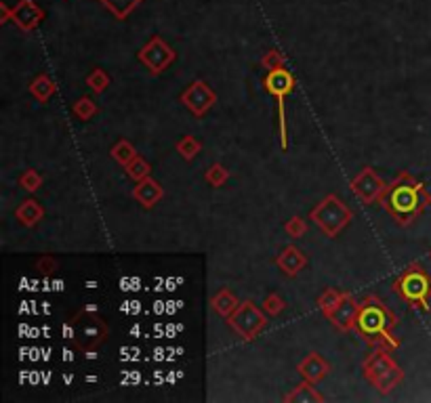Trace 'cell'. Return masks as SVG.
Instances as JSON below:
<instances>
[{
  "mask_svg": "<svg viewBox=\"0 0 431 403\" xmlns=\"http://www.w3.org/2000/svg\"><path fill=\"white\" fill-rule=\"evenodd\" d=\"M11 17H13V9L3 3V5H0V23H9Z\"/></svg>",
  "mask_w": 431,
  "mask_h": 403,
  "instance_id": "836d02e7",
  "label": "cell"
},
{
  "mask_svg": "<svg viewBox=\"0 0 431 403\" xmlns=\"http://www.w3.org/2000/svg\"><path fill=\"white\" fill-rule=\"evenodd\" d=\"M393 292L410 307H417L421 311H429V297H431V277L429 273L419 267L410 265L404 273L398 275L393 281Z\"/></svg>",
  "mask_w": 431,
  "mask_h": 403,
  "instance_id": "8992f818",
  "label": "cell"
},
{
  "mask_svg": "<svg viewBox=\"0 0 431 403\" xmlns=\"http://www.w3.org/2000/svg\"><path fill=\"white\" fill-rule=\"evenodd\" d=\"M137 59L148 67L152 76H160L164 69H168V65L175 63L177 53L170 45H166L160 38V36H152V38L139 49Z\"/></svg>",
  "mask_w": 431,
  "mask_h": 403,
  "instance_id": "9c48e42d",
  "label": "cell"
},
{
  "mask_svg": "<svg viewBox=\"0 0 431 403\" xmlns=\"http://www.w3.org/2000/svg\"><path fill=\"white\" fill-rule=\"evenodd\" d=\"M15 218H17V221H19L23 227H36V225H38V223L43 221V218H45V208H43L41 202H36V200L27 198V200H23V202L17 206Z\"/></svg>",
  "mask_w": 431,
  "mask_h": 403,
  "instance_id": "e0dca14e",
  "label": "cell"
},
{
  "mask_svg": "<svg viewBox=\"0 0 431 403\" xmlns=\"http://www.w3.org/2000/svg\"><path fill=\"white\" fill-rule=\"evenodd\" d=\"M297 372L301 374L303 380L318 384V382H322V380H324V378L329 376V372H331V363H329L324 357H322V355H318V353H309V355L297 365Z\"/></svg>",
  "mask_w": 431,
  "mask_h": 403,
  "instance_id": "5bb4252c",
  "label": "cell"
},
{
  "mask_svg": "<svg viewBox=\"0 0 431 403\" xmlns=\"http://www.w3.org/2000/svg\"><path fill=\"white\" fill-rule=\"evenodd\" d=\"M391 351L385 349H375L362 363L364 378L381 393L387 395L396 389L404 380V372L400 370V365L393 361L389 355Z\"/></svg>",
  "mask_w": 431,
  "mask_h": 403,
  "instance_id": "277c9868",
  "label": "cell"
},
{
  "mask_svg": "<svg viewBox=\"0 0 431 403\" xmlns=\"http://www.w3.org/2000/svg\"><path fill=\"white\" fill-rule=\"evenodd\" d=\"M276 265L278 269L289 275V277H295L299 275L305 267H307V256L303 254V250H299L297 246H286L278 256H276Z\"/></svg>",
  "mask_w": 431,
  "mask_h": 403,
  "instance_id": "9a60e30c",
  "label": "cell"
},
{
  "mask_svg": "<svg viewBox=\"0 0 431 403\" xmlns=\"http://www.w3.org/2000/svg\"><path fill=\"white\" fill-rule=\"evenodd\" d=\"M71 112H74V116H76L78 120L87 122V120H91L93 116H97L99 107H97V103H95L91 97H82V99H78L74 105H71Z\"/></svg>",
  "mask_w": 431,
  "mask_h": 403,
  "instance_id": "d4e9b609",
  "label": "cell"
},
{
  "mask_svg": "<svg viewBox=\"0 0 431 403\" xmlns=\"http://www.w3.org/2000/svg\"><path fill=\"white\" fill-rule=\"evenodd\" d=\"M133 198L143 208H146V210H150V208H154L164 198V189H162V185H160L158 181H154L152 176H148V179H143V181H137V185L133 189Z\"/></svg>",
  "mask_w": 431,
  "mask_h": 403,
  "instance_id": "2e32d148",
  "label": "cell"
},
{
  "mask_svg": "<svg viewBox=\"0 0 431 403\" xmlns=\"http://www.w3.org/2000/svg\"><path fill=\"white\" fill-rule=\"evenodd\" d=\"M309 218L327 238H337L353 218L351 208L335 194L322 198L309 212Z\"/></svg>",
  "mask_w": 431,
  "mask_h": 403,
  "instance_id": "5b68a950",
  "label": "cell"
},
{
  "mask_svg": "<svg viewBox=\"0 0 431 403\" xmlns=\"http://www.w3.org/2000/svg\"><path fill=\"white\" fill-rule=\"evenodd\" d=\"M228 325L242 341H255L267 325V313L259 309L253 301H244L228 317Z\"/></svg>",
  "mask_w": 431,
  "mask_h": 403,
  "instance_id": "ba28073f",
  "label": "cell"
},
{
  "mask_svg": "<svg viewBox=\"0 0 431 403\" xmlns=\"http://www.w3.org/2000/svg\"><path fill=\"white\" fill-rule=\"evenodd\" d=\"M181 103L190 109L196 118H202L204 114H208V109L217 103V93H214L204 80H194L181 93Z\"/></svg>",
  "mask_w": 431,
  "mask_h": 403,
  "instance_id": "8fae6325",
  "label": "cell"
},
{
  "mask_svg": "<svg viewBox=\"0 0 431 403\" xmlns=\"http://www.w3.org/2000/svg\"><path fill=\"white\" fill-rule=\"evenodd\" d=\"M124 170H126L129 179H133V181H143V179H148V176L152 174L150 162H148V160H143L141 156L133 158V160L124 166Z\"/></svg>",
  "mask_w": 431,
  "mask_h": 403,
  "instance_id": "cb8c5ba5",
  "label": "cell"
},
{
  "mask_svg": "<svg viewBox=\"0 0 431 403\" xmlns=\"http://www.w3.org/2000/svg\"><path fill=\"white\" fill-rule=\"evenodd\" d=\"M99 3L107 9V11H110L116 19H126L141 3H143V0H99Z\"/></svg>",
  "mask_w": 431,
  "mask_h": 403,
  "instance_id": "44dd1931",
  "label": "cell"
},
{
  "mask_svg": "<svg viewBox=\"0 0 431 403\" xmlns=\"http://www.w3.org/2000/svg\"><path fill=\"white\" fill-rule=\"evenodd\" d=\"M65 334L69 336V343L78 351L95 353L107 343L110 327H107L105 317L95 305H85L65 325Z\"/></svg>",
  "mask_w": 431,
  "mask_h": 403,
  "instance_id": "3957f363",
  "label": "cell"
},
{
  "mask_svg": "<svg viewBox=\"0 0 431 403\" xmlns=\"http://www.w3.org/2000/svg\"><path fill=\"white\" fill-rule=\"evenodd\" d=\"M341 299H343V292H339V290H335V288H327V290L320 295V299H318V307H320L322 313H327V311L335 309V307L339 305Z\"/></svg>",
  "mask_w": 431,
  "mask_h": 403,
  "instance_id": "f1b7e54d",
  "label": "cell"
},
{
  "mask_svg": "<svg viewBox=\"0 0 431 403\" xmlns=\"http://www.w3.org/2000/svg\"><path fill=\"white\" fill-rule=\"evenodd\" d=\"M398 325V317L387 305H383L377 297H366L360 305L355 319V330L360 332L368 345L375 349L396 351L400 347V341L391 334V330Z\"/></svg>",
  "mask_w": 431,
  "mask_h": 403,
  "instance_id": "7a4b0ae2",
  "label": "cell"
},
{
  "mask_svg": "<svg viewBox=\"0 0 431 403\" xmlns=\"http://www.w3.org/2000/svg\"><path fill=\"white\" fill-rule=\"evenodd\" d=\"M429 256H431V254H429Z\"/></svg>",
  "mask_w": 431,
  "mask_h": 403,
  "instance_id": "e575fe53",
  "label": "cell"
},
{
  "mask_svg": "<svg viewBox=\"0 0 431 403\" xmlns=\"http://www.w3.org/2000/svg\"><path fill=\"white\" fill-rule=\"evenodd\" d=\"M284 401L286 403H320V401H324V395L313 387V382L303 380L297 389H293L289 395H284Z\"/></svg>",
  "mask_w": 431,
  "mask_h": 403,
  "instance_id": "d6986e66",
  "label": "cell"
},
{
  "mask_svg": "<svg viewBox=\"0 0 431 403\" xmlns=\"http://www.w3.org/2000/svg\"><path fill=\"white\" fill-rule=\"evenodd\" d=\"M431 196L423 183H419L410 172H400L387 183L385 192L379 198V204L393 216L398 225H410L417 216L425 212Z\"/></svg>",
  "mask_w": 431,
  "mask_h": 403,
  "instance_id": "6da1fadb",
  "label": "cell"
},
{
  "mask_svg": "<svg viewBox=\"0 0 431 403\" xmlns=\"http://www.w3.org/2000/svg\"><path fill=\"white\" fill-rule=\"evenodd\" d=\"M110 76H107V71L101 69V67H95L91 74L87 76V87L95 93V95H101L107 91V87H110Z\"/></svg>",
  "mask_w": 431,
  "mask_h": 403,
  "instance_id": "484cf974",
  "label": "cell"
},
{
  "mask_svg": "<svg viewBox=\"0 0 431 403\" xmlns=\"http://www.w3.org/2000/svg\"><path fill=\"white\" fill-rule=\"evenodd\" d=\"M36 269H38L41 273H45V275H49V273H53L57 269V261L53 259L51 254H45V256H41L38 261H36Z\"/></svg>",
  "mask_w": 431,
  "mask_h": 403,
  "instance_id": "d6a6232c",
  "label": "cell"
},
{
  "mask_svg": "<svg viewBox=\"0 0 431 403\" xmlns=\"http://www.w3.org/2000/svg\"><path fill=\"white\" fill-rule=\"evenodd\" d=\"M45 19V11L34 3V0H19L13 7V17L11 21L23 30V32H34Z\"/></svg>",
  "mask_w": 431,
  "mask_h": 403,
  "instance_id": "4fadbf2b",
  "label": "cell"
},
{
  "mask_svg": "<svg viewBox=\"0 0 431 403\" xmlns=\"http://www.w3.org/2000/svg\"><path fill=\"white\" fill-rule=\"evenodd\" d=\"M110 156H112V160H116L120 166H126L133 158H137L139 154L135 152V148H133V143L131 141H126V139H120L114 148H112V152H110Z\"/></svg>",
  "mask_w": 431,
  "mask_h": 403,
  "instance_id": "603a6c76",
  "label": "cell"
},
{
  "mask_svg": "<svg viewBox=\"0 0 431 403\" xmlns=\"http://www.w3.org/2000/svg\"><path fill=\"white\" fill-rule=\"evenodd\" d=\"M55 93H57V82L47 74L36 76L30 84V95L38 103H47Z\"/></svg>",
  "mask_w": 431,
  "mask_h": 403,
  "instance_id": "ffe728a7",
  "label": "cell"
},
{
  "mask_svg": "<svg viewBox=\"0 0 431 403\" xmlns=\"http://www.w3.org/2000/svg\"><path fill=\"white\" fill-rule=\"evenodd\" d=\"M43 183H45L43 174H41L38 170H34V168L23 170L21 176H19V187H23V189L30 192V194L38 192V189L43 187Z\"/></svg>",
  "mask_w": 431,
  "mask_h": 403,
  "instance_id": "4316f807",
  "label": "cell"
},
{
  "mask_svg": "<svg viewBox=\"0 0 431 403\" xmlns=\"http://www.w3.org/2000/svg\"><path fill=\"white\" fill-rule=\"evenodd\" d=\"M204 179H206L208 185H212V187H223L225 183L230 181V170L225 166H221V164H212L204 172Z\"/></svg>",
  "mask_w": 431,
  "mask_h": 403,
  "instance_id": "83f0119b",
  "label": "cell"
},
{
  "mask_svg": "<svg viewBox=\"0 0 431 403\" xmlns=\"http://www.w3.org/2000/svg\"><path fill=\"white\" fill-rule=\"evenodd\" d=\"M238 305H240V301H238V297L234 295L232 290H228V288H223V290H219L217 295H214L212 299H210V307H212V311L217 313V315H221V317H230L236 309H238Z\"/></svg>",
  "mask_w": 431,
  "mask_h": 403,
  "instance_id": "ac0fdd59",
  "label": "cell"
},
{
  "mask_svg": "<svg viewBox=\"0 0 431 403\" xmlns=\"http://www.w3.org/2000/svg\"><path fill=\"white\" fill-rule=\"evenodd\" d=\"M261 65H263V69L272 71V69L286 67V59H284V57H282L276 49H272V51H267V53L261 57Z\"/></svg>",
  "mask_w": 431,
  "mask_h": 403,
  "instance_id": "1f68e13d",
  "label": "cell"
},
{
  "mask_svg": "<svg viewBox=\"0 0 431 403\" xmlns=\"http://www.w3.org/2000/svg\"><path fill=\"white\" fill-rule=\"evenodd\" d=\"M357 311H360V303H357L349 292H343V299L339 301V305L327 311L324 317L339 330V332H351V330H355Z\"/></svg>",
  "mask_w": 431,
  "mask_h": 403,
  "instance_id": "7c38bea8",
  "label": "cell"
},
{
  "mask_svg": "<svg viewBox=\"0 0 431 403\" xmlns=\"http://www.w3.org/2000/svg\"><path fill=\"white\" fill-rule=\"evenodd\" d=\"M261 309H263L269 317H276V315H280V313L286 309V301H284L280 295H269V297H265Z\"/></svg>",
  "mask_w": 431,
  "mask_h": 403,
  "instance_id": "f546056e",
  "label": "cell"
},
{
  "mask_svg": "<svg viewBox=\"0 0 431 403\" xmlns=\"http://www.w3.org/2000/svg\"><path fill=\"white\" fill-rule=\"evenodd\" d=\"M175 150H177V154L181 156L186 162H192V160L200 154L202 143H200L194 135H186V137H181V139L177 141Z\"/></svg>",
  "mask_w": 431,
  "mask_h": 403,
  "instance_id": "7402d4cb",
  "label": "cell"
},
{
  "mask_svg": "<svg viewBox=\"0 0 431 403\" xmlns=\"http://www.w3.org/2000/svg\"><path fill=\"white\" fill-rule=\"evenodd\" d=\"M265 84V91L269 95L276 97L278 101V133H280V148L286 152L289 150V128H286V107H284V101L289 97L295 87H297V80L295 76L291 74L286 67H280V69H272L267 71V76L263 80Z\"/></svg>",
  "mask_w": 431,
  "mask_h": 403,
  "instance_id": "52a82bcc",
  "label": "cell"
},
{
  "mask_svg": "<svg viewBox=\"0 0 431 403\" xmlns=\"http://www.w3.org/2000/svg\"><path fill=\"white\" fill-rule=\"evenodd\" d=\"M284 231L289 233L291 238L299 240V238H303V235L307 233V223L303 221L301 216H293V218H289V221H286Z\"/></svg>",
  "mask_w": 431,
  "mask_h": 403,
  "instance_id": "4dcf8cb0",
  "label": "cell"
},
{
  "mask_svg": "<svg viewBox=\"0 0 431 403\" xmlns=\"http://www.w3.org/2000/svg\"><path fill=\"white\" fill-rule=\"evenodd\" d=\"M349 187H351V192H353L357 198H360L362 204H368V206H371V204L379 202L381 194H383L385 187H387V183L379 176V172H377L375 168L366 166V168H362L360 172H357V174L351 179Z\"/></svg>",
  "mask_w": 431,
  "mask_h": 403,
  "instance_id": "30bf717a",
  "label": "cell"
}]
</instances>
